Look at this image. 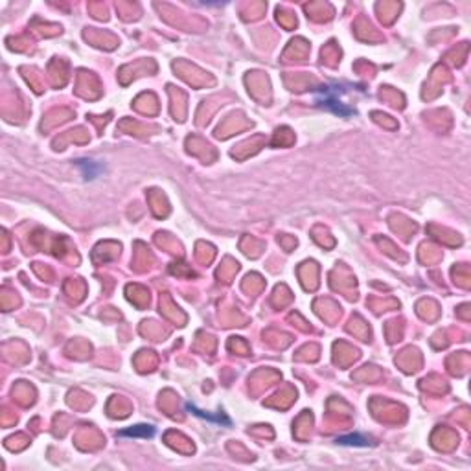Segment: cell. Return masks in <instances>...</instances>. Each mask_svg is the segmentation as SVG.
<instances>
[{
	"label": "cell",
	"instance_id": "obj_1",
	"mask_svg": "<svg viewBox=\"0 0 471 471\" xmlns=\"http://www.w3.org/2000/svg\"><path fill=\"white\" fill-rule=\"evenodd\" d=\"M346 89L339 83H328L318 87L315 91V104L322 109H328L331 112H335L339 116H352L355 114V109L350 107L344 100Z\"/></svg>",
	"mask_w": 471,
	"mask_h": 471
},
{
	"label": "cell",
	"instance_id": "obj_2",
	"mask_svg": "<svg viewBox=\"0 0 471 471\" xmlns=\"http://www.w3.org/2000/svg\"><path fill=\"white\" fill-rule=\"evenodd\" d=\"M78 166L83 169L85 179H94V177H98V175L102 173V169H104L102 164H98V162L94 160H78Z\"/></svg>",
	"mask_w": 471,
	"mask_h": 471
},
{
	"label": "cell",
	"instance_id": "obj_3",
	"mask_svg": "<svg viewBox=\"0 0 471 471\" xmlns=\"http://www.w3.org/2000/svg\"><path fill=\"white\" fill-rule=\"evenodd\" d=\"M153 432H155V429L151 425H136L129 431H120L118 434L120 436H144V438H148V436H153Z\"/></svg>",
	"mask_w": 471,
	"mask_h": 471
},
{
	"label": "cell",
	"instance_id": "obj_4",
	"mask_svg": "<svg viewBox=\"0 0 471 471\" xmlns=\"http://www.w3.org/2000/svg\"><path fill=\"white\" fill-rule=\"evenodd\" d=\"M186 409L190 411V413H194L195 416H199V418H205V419H208V421H213V423H225V425H228L230 421L223 416V414H219V416H210V414H207V413H203V411H199V409H195L194 405H190L188 403L186 405Z\"/></svg>",
	"mask_w": 471,
	"mask_h": 471
},
{
	"label": "cell",
	"instance_id": "obj_5",
	"mask_svg": "<svg viewBox=\"0 0 471 471\" xmlns=\"http://www.w3.org/2000/svg\"><path fill=\"white\" fill-rule=\"evenodd\" d=\"M337 444H341V445H368V440L365 438V436L354 434V436H341V438H337Z\"/></svg>",
	"mask_w": 471,
	"mask_h": 471
}]
</instances>
